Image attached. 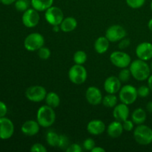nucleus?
<instances>
[{"label": "nucleus", "instance_id": "nucleus-1", "mask_svg": "<svg viewBox=\"0 0 152 152\" xmlns=\"http://www.w3.org/2000/svg\"><path fill=\"white\" fill-rule=\"evenodd\" d=\"M130 69L132 76L137 81H144L148 80L150 77L151 73V68L146 61L142 60V59H136L131 62Z\"/></svg>", "mask_w": 152, "mask_h": 152}, {"label": "nucleus", "instance_id": "nucleus-2", "mask_svg": "<svg viewBox=\"0 0 152 152\" xmlns=\"http://www.w3.org/2000/svg\"><path fill=\"white\" fill-rule=\"evenodd\" d=\"M56 120V113L53 108L45 105L39 107L37 113V121L41 127L49 128Z\"/></svg>", "mask_w": 152, "mask_h": 152}, {"label": "nucleus", "instance_id": "nucleus-3", "mask_svg": "<svg viewBox=\"0 0 152 152\" xmlns=\"http://www.w3.org/2000/svg\"><path fill=\"white\" fill-rule=\"evenodd\" d=\"M134 138L140 145H149L152 142V129L145 125H138L134 130Z\"/></svg>", "mask_w": 152, "mask_h": 152}, {"label": "nucleus", "instance_id": "nucleus-4", "mask_svg": "<svg viewBox=\"0 0 152 152\" xmlns=\"http://www.w3.org/2000/svg\"><path fill=\"white\" fill-rule=\"evenodd\" d=\"M87 70L83 66V65L75 64L68 71V78L74 84H83L87 80Z\"/></svg>", "mask_w": 152, "mask_h": 152}, {"label": "nucleus", "instance_id": "nucleus-5", "mask_svg": "<svg viewBox=\"0 0 152 152\" xmlns=\"http://www.w3.org/2000/svg\"><path fill=\"white\" fill-rule=\"evenodd\" d=\"M45 39L39 33H32L24 40L25 48L28 51H36L44 46Z\"/></svg>", "mask_w": 152, "mask_h": 152}, {"label": "nucleus", "instance_id": "nucleus-6", "mask_svg": "<svg viewBox=\"0 0 152 152\" xmlns=\"http://www.w3.org/2000/svg\"><path fill=\"white\" fill-rule=\"evenodd\" d=\"M138 96L137 89L132 85H126L120 88L119 98L123 103L129 105L137 100Z\"/></svg>", "mask_w": 152, "mask_h": 152}, {"label": "nucleus", "instance_id": "nucleus-7", "mask_svg": "<svg viewBox=\"0 0 152 152\" xmlns=\"http://www.w3.org/2000/svg\"><path fill=\"white\" fill-rule=\"evenodd\" d=\"M47 94V91L43 86H32L26 90L25 96L31 102H39L45 100Z\"/></svg>", "mask_w": 152, "mask_h": 152}, {"label": "nucleus", "instance_id": "nucleus-8", "mask_svg": "<svg viewBox=\"0 0 152 152\" xmlns=\"http://www.w3.org/2000/svg\"><path fill=\"white\" fill-rule=\"evenodd\" d=\"M45 18L46 21L52 26L60 25L61 22L64 19V13L59 7L56 6H51L45 10Z\"/></svg>", "mask_w": 152, "mask_h": 152}, {"label": "nucleus", "instance_id": "nucleus-9", "mask_svg": "<svg viewBox=\"0 0 152 152\" xmlns=\"http://www.w3.org/2000/svg\"><path fill=\"white\" fill-rule=\"evenodd\" d=\"M110 61L114 66L120 68H125L130 65L132 58L125 52L114 51L110 55Z\"/></svg>", "mask_w": 152, "mask_h": 152}, {"label": "nucleus", "instance_id": "nucleus-10", "mask_svg": "<svg viewBox=\"0 0 152 152\" xmlns=\"http://www.w3.org/2000/svg\"><path fill=\"white\" fill-rule=\"evenodd\" d=\"M127 33L126 29L120 25H114L110 26L105 32V37L111 42H120L126 37Z\"/></svg>", "mask_w": 152, "mask_h": 152}, {"label": "nucleus", "instance_id": "nucleus-11", "mask_svg": "<svg viewBox=\"0 0 152 152\" xmlns=\"http://www.w3.org/2000/svg\"><path fill=\"white\" fill-rule=\"evenodd\" d=\"M40 16L39 11L34 8H28L23 13L22 21L23 25L27 28H34L38 25Z\"/></svg>", "mask_w": 152, "mask_h": 152}, {"label": "nucleus", "instance_id": "nucleus-12", "mask_svg": "<svg viewBox=\"0 0 152 152\" xmlns=\"http://www.w3.org/2000/svg\"><path fill=\"white\" fill-rule=\"evenodd\" d=\"M14 133V125L10 119L4 117L0 118V139L8 140Z\"/></svg>", "mask_w": 152, "mask_h": 152}, {"label": "nucleus", "instance_id": "nucleus-13", "mask_svg": "<svg viewBox=\"0 0 152 152\" xmlns=\"http://www.w3.org/2000/svg\"><path fill=\"white\" fill-rule=\"evenodd\" d=\"M86 98L87 102L92 105H99L102 101L101 91L95 86H90L86 90Z\"/></svg>", "mask_w": 152, "mask_h": 152}, {"label": "nucleus", "instance_id": "nucleus-14", "mask_svg": "<svg viewBox=\"0 0 152 152\" xmlns=\"http://www.w3.org/2000/svg\"><path fill=\"white\" fill-rule=\"evenodd\" d=\"M136 55L138 59L148 61L152 59V44L147 42L140 43L136 48Z\"/></svg>", "mask_w": 152, "mask_h": 152}, {"label": "nucleus", "instance_id": "nucleus-15", "mask_svg": "<svg viewBox=\"0 0 152 152\" xmlns=\"http://www.w3.org/2000/svg\"><path fill=\"white\" fill-rule=\"evenodd\" d=\"M121 88V81L115 76H111L105 80L104 89L108 94H116Z\"/></svg>", "mask_w": 152, "mask_h": 152}, {"label": "nucleus", "instance_id": "nucleus-16", "mask_svg": "<svg viewBox=\"0 0 152 152\" xmlns=\"http://www.w3.org/2000/svg\"><path fill=\"white\" fill-rule=\"evenodd\" d=\"M40 129V126L38 122L35 120H27L22 124L21 127V131L25 135L28 137H33L39 133Z\"/></svg>", "mask_w": 152, "mask_h": 152}, {"label": "nucleus", "instance_id": "nucleus-17", "mask_svg": "<svg viewBox=\"0 0 152 152\" xmlns=\"http://www.w3.org/2000/svg\"><path fill=\"white\" fill-rule=\"evenodd\" d=\"M129 113L130 111H129V105L122 102L114 107V111H113V116L116 120L123 123L129 118Z\"/></svg>", "mask_w": 152, "mask_h": 152}, {"label": "nucleus", "instance_id": "nucleus-18", "mask_svg": "<svg viewBox=\"0 0 152 152\" xmlns=\"http://www.w3.org/2000/svg\"><path fill=\"white\" fill-rule=\"evenodd\" d=\"M87 131L91 135L98 136L102 134L105 131V125L102 120H93L88 124Z\"/></svg>", "mask_w": 152, "mask_h": 152}, {"label": "nucleus", "instance_id": "nucleus-19", "mask_svg": "<svg viewBox=\"0 0 152 152\" xmlns=\"http://www.w3.org/2000/svg\"><path fill=\"white\" fill-rule=\"evenodd\" d=\"M123 131L124 129H123V123L117 120L110 123L107 128V133L108 136L112 138H117L121 136Z\"/></svg>", "mask_w": 152, "mask_h": 152}, {"label": "nucleus", "instance_id": "nucleus-20", "mask_svg": "<svg viewBox=\"0 0 152 152\" xmlns=\"http://www.w3.org/2000/svg\"><path fill=\"white\" fill-rule=\"evenodd\" d=\"M77 27V21L75 18L69 17L64 18L60 24V30L65 33L71 32L75 30Z\"/></svg>", "mask_w": 152, "mask_h": 152}, {"label": "nucleus", "instance_id": "nucleus-21", "mask_svg": "<svg viewBox=\"0 0 152 152\" xmlns=\"http://www.w3.org/2000/svg\"><path fill=\"white\" fill-rule=\"evenodd\" d=\"M110 41L106 37H99L96 39L94 42V49L96 53L99 54L105 53L109 48Z\"/></svg>", "mask_w": 152, "mask_h": 152}, {"label": "nucleus", "instance_id": "nucleus-22", "mask_svg": "<svg viewBox=\"0 0 152 152\" xmlns=\"http://www.w3.org/2000/svg\"><path fill=\"white\" fill-rule=\"evenodd\" d=\"M53 0H31V4L33 8L37 11H45L46 10L53 6Z\"/></svg>", "mask_w": 152, "mask_h": 152}, {"label": "nucleus", "instance_id": "nucleus-23", "mask_svg": "<svg viewBox=\"0 0 152 152\" xmlns=\"http://www.w3.org/2000/svg\"><path fill=\"white\" fill-rule=\"evenodd\" d=\"M132 120L136 125L143 124L146 120V112L145 110L141 108L135 109L132 114Z\"/></svg>", "mask_w": 152, "mask_h": 152}, {"label": "nucleus", "instance_id": "nucleus-24", "mask_svg": "<svg viewBox=\"0 0 152 152\" xmlns=\"http://www.w3.org/2000/svg\"><path fill=\"white\" fill-rule=\"evenodd\" d=\"M45 100L48 105L53 108H57L60 104V97L57 94L53 91L47 94Z\"/></svg>", "mask_w": 152, "mask_h": 152}, {"label": "nucleus", "instance_id": "nucleus-25", "mask_svg": "<svg viewBox=\"0 0 152 152\" xmlns=\"http://www.w3.org/2000/svg\"><path fill=\"white\" fill-rule=\"evenodd\" d=\"M118 99L117 96L113 94H108L106 96L102 97V103L107 108H114L117 105Z\"/></svg>", "mask_w": 152, "mask_h": 152}, {"label": "nucleus", "instance_id": "nucleus-26", "mask_svg": "<svg viewBox=\"0 0 152 152\" xmlns=\"http://www.w3.org/2000/svg\"><path fill=\"white\" fill-rule=\"evenodd\" d=\"M59 135L54 131H49L46 134L47 143L51 147H57L59 144Z\"/></svg>", "mask_w": 152, "mask_h": 152}, {"label": "nucleus", "instance_id": "nucleus-27", "mask_svg": "<svg viewBox=\"0 0 152 152\" xmlns=\"http://www.w3.org/2000/svg\"><path fill=\"white\" fill-rule=\"evenodd\" d=\"M87 59V54L83 50H77L74 54V62L75 64L83 65L86 62Z\"/></svg>", "mask_w": 152, "mask_h": 152}, {"label": "nucleus", "instance_id": "nucleus-28", "mask_svg": "<svg viewBox=\"0 0 152 152\" xmlns=\"http://www.w3.org/2000/svg\"><path fill=\"white\" fill-rule=\"evenodd\" d=\"M30 2L28 0H16L14 3L15 8L19 12H25L29 8Z\"/></svg>", "mask_w": 152, "mask_h": 152}, {"label": "nucleus", "instance_id": "nucleus-29", "mask_svg": "<svg viewBox=\"0 0 152 152\" xmlns=\"http://www.w3.org/2000/svg\"><path fill=\"white\" fill-rule=\"evenodd\" d=\"M132 76L131 74L130 69L127 68H122L121 71H120L118 75V78L120 79V80L121 81V83H127L129 80H130V77Z\"/></svg>", "mask_w": 152, "mask_h": 152}, {"label": "nucleus", "instance_id": "nucleus-30", "mask_svg": "<svg viewBox=\"0 0 152 152\" xmlns=\"http://www.w3.org/2000/svg\"><path fill=\"white\" fill-rule=\"evenodd\" d=\"M70 145H71V144H70L69 138H68L66 135H59V144H58L57 146L58 148H61V149L62 150H66Z\"/></svg>", "mask_w": 152, "mask_h": 152}, {"label": "nucleus", "instance_id": "nucleus-31", "mask_svg": "<svg viewBox=\"0 0 152 152\" xmlns=\"http://www.w3.org/2000/svg\"><path fill=\"white\" fill-rule=\"evenodd\" d=\"M37 51H38L39 57L42 59H45V60L49 59V57L50 56V54H51L50 49L46 47H44V46L42 47L41 48L39 49Z\"/></svg>", "mask_w": 152, "mask_h": 152}, {"label": "nucleus", "instance_id": "nucleus-32", "mask_svg": "<svg viewBox=\"0 0 152 152\" xmlns=\"http://www.w3.org/2000/svg\"><path fill=\"white\" fill-rule=\"evenodd\" d=\"M126 3L132 8L137 9L144 5L145 0H126Z\"/></svg>", "mask_w": 152, "mask_h": 152}, {"label": "nucleus", "instance_id": "nucleus-33", "mask_svg": "<svg viewBox=\"0 0 152 152\" xmlns=\"http://www.w3.org/2000/svg\"><path fill=\"white\" fill-rule=\"evenodd\" d=\"M150 90L149 87L148 86H142L140 87H139L137 88V94H138V96L140 97H146L149 95Z\"/></svg>", "mask_w": 152, "mask_h": 152}, {"label": "nucleus", "instance_id": "nucleus-34", "mask_svg": "<svg viewBox=\"0 0 152 152\" xmlns=\"http://www.w3.org/2000/svg\"><path fill=\"white\" fill-rule=\"evenodd\" d=\"M96 146L94 140L92 138H87L86 140L83 142V148L86 150V151H92L94 147Z\"/></svg>", "mask_w": 152, "mask_h": 152}, {"label": "nucleus", "instance_id": "nucleus-35", "mask_svg": "<svg viewBox=\"0 0 152 152\" xmlns=\"http://www.w3.org/2000/svg\"><path fill=\"white\" fill-rule=\"evenodd\" d=\"M123 126L125 131H126V132H131L134 128V123L132 120H128L127 119L124 122H123Z\"/></svg>", "mask_w": 152, "mask_h": 152}, {"label": "nucleus", "instance_id": "nucleus-36", "mask_svg": "<svg viewBox=\"0 0 152 152\" xmlns=\"http://www.w3.org/2000/svg\"><path fill=\"white\" fill-rule=\"evenodd\" d=\"M31 151L32 152H46L47 148L41 143H35L31 146Z\"/></svg>", "mask_w": 152, "mask_h": 152}, {"label": "nucleus", "instance_id": "nucleus-37", "mask_svg": "<svg viewBox=\"0 0 152 152\" xmlns=\"http://www.w3.org/2000/svg\"><path fill=\"white\" fill-rule=\"evenodd\" d=\"M65 151L67 152H81L83 151V148L79 144L73 143L71 144Z\"/></svg>", "mask_w": 152, "mask_h": 152}, {"label": "nucleus", "instance_id": "nucleus-38", "mask_svg": "<svg viewBox=\"0 0 152 152\" xmlns=\"http://www.w3.org/2000/svg\"><path fill=\"white\" fill-rule=\"evenodd\" d=\"M130 44H131L130 39L125 37V38L123 39L120 40V43H119L118 47H119V48L121 49V50H123V49L127 48L130 45Z\"/></svg>", "mask_w": 152, "mask_h": 152}, {"label": "nucleus", "instance_id": "nucleus-39", "mask_svg": "<svg viewBox=\"0 0 152 152\" xmlns=\"http://www.w3.org/2000/svg\"><path fill=\"white\" fill-rule=\"evenodd\" d=\"M7 113V107L2 101H0V118L5 117Z\"/></svg>", "mask_w": 152, "mask_h": 152}, {"label": "nucleus", "instance_id": "nucleus-40", "mask_svg": "<svg viewBox=\"0 0 152 152\" xmlns=\"http://www.w3.org/2000/svg\"><path fill=\"white\" fill-rule=\"evenodd\" d=\"M16 1V0H1V2L4 5H10Z\"/></svg>", "mask_w": 152, "mask_h": 152}, {"label": "nucleus", "instance_id": "nucleus-41", "mask_svg": "<svg viewBox=\"0 0 152 152\" xmlns=\"http://www.w3.org/2000/svg\"><path fill=\"white\" fill-rule=\"evenodd\" d=\"M105 150L104 149V148H102V147H98V146H95L91 151V152H105Z\"/></svg>", "mask_w": 152, "mask_h": 152}, {"label": "nucleus", "instance_id": "nucleus-42", "mask_svg": "<svg viewBox=\"0 0 152 152\" xmlns=\"http://www.w3.org/2000/svg\"><path fill=\"white\" fill-rule=\"evenodd\" d=\"M146 110L149 113H152V102H148L146 105Z\"/></svg>", "mask_w": 152, "mask_h": 152}, {"label": "nucleus", "instance_id": "nucleus-43", "mask_svg": "<svg viewBox=\"0 0 152 152\" xmlns=\"http://www.w3.org/2000/svg\"><path fill=\"white\" fill-rule=\"evenodd\" d=\"M148 86L149 87L151 91H152V75H150L148 78Z\"/></svg>", "mask_w": 152, "mask_h": 152}, {"label": "nucleus", "instance_id": "nucleus-44", "mask_svg": "<svg viewBox=\"0 0 152 152\" xmlns=\"http://www.w3.org/2000/svg\"><path fill=\"white\" fill-rule=\"evenodd\" d=\"M60 29V27H59V25H53V31L54 32H58Z\"/></svg>", "mask_w": 152, "mask_h": 152}, {"label": "nucleus", "instance_id": "nucleus-45", "mask_svg": "<svg viewBox=\"0 0 152 152\" xmlns=\"http://www.w3.org/2000/svg\"><path fill=\"white\" fill-rule=\"evenodd\" d=\"M148 29L150 30V31H152V19H150L149 22H148Z\"/></svg>", "mask_w": 152, "mask_h": 152}, {"label": "nucleus", "instance_id": "nucleus-46", "mask_svg": "<svg viewBox=\"0 0 152 152\" xmlns=\"http://www.w3.org/2000/svg\"><path fill=\"white\" fill-rule=\"evenodd\" d=\"M150 68H151V71H152V61H151V66H150Z\"/></svg>", "mask_w": 152, "mask_h": 152}, {"label": "nucleus", "instance_id": "nucleus-47", "mask_svg": "<svg viewBox=\"0 0 152 152\" xmlns=\"http://www.w3.org/2000/svg\"><path fill=\"white\" fill-rule=\"evenodd\" d=\"M151 11H152V1H151Z\"/></svg>", "mask_w": 152, "mask_h": 152}, {"label": "nucleus", "instance_id": "nucleus-48", "mask_svg": "<svg viewBox=\"0 0 152 152\" xmlns=\"http://www.w3.org/2000/svg\"><path fill=\"white\" fill-rule=\"evenodd\" d=\"M0 2H1V0H0Z\"/></svg>", "mask_w": 152, "mask_h": 152}]
</instances>
